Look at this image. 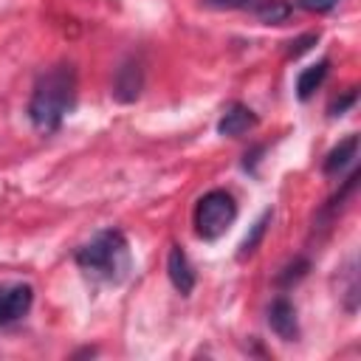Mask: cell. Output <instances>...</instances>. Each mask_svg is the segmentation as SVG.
Here are the masks:
<instances>
[{
    "instance_id": "obj_3",
    "label": "cell",
    "mask_w": 361,
    "mask_h": 361,
    "mask_svg": "<svg viewBox=\"0 0 361 361\" xmlns=\"http://www.w3.org/2000/svg\"><path fill=\"white\" fill-rule=\"evenodd\" d=\"M192 220H195V231H197L200 240H209L212 243V240L223 237L231 228V223L237 220V200H234V195L226 192V189L206 192L195 203Z\"/></svg>"
},
{
    "instance_id": "obj_12",
    "label": "cell",
    "mask_w": 361,
    "mask_h": 361,
    "mask_svg": "<svg viewBox=\"0 0 361 361\" xmlns=\"http://www.w3.org/2000/svg\"><path fill=\"white\" fill-rule=\"evenodd\" d=\"M268 223H271V212H262V217H259V220L251 226V234H245V240L240 243V257L251 254V251L259 245V240H262V234H265Z\"/></svg>"
},
{
    "instance_id": "obj_14",
    "label": "cell",
    "mask_w": 361,
    "mask_h": 361,
    "mask_svg": "<svg viewBox=\"0 0 361 361\" xmlns=\"http://www.w3.org/2000/svg\"><path fill=\"white\" fill-rule=\"evenodd\" d=\"M316 39H319V31H310V34H305V37H299V39H293L290 42V48H288V56H299V54H305L310 45H316Z\"/></svg>"
},
{
    "instance_id": "obj_11",
    "label": "cell",
    "mask_w": 361,
    "mask_h": 361,
    "mask_svg": "<svg viewBox=\"0 0 361 361\" xmlns=\"http://www.w3.org/2000/svg\"><path fill=\"white\" fill-rule=\"evenodd\" d=\"M327 71H330V59H319L316 65L305 68L296 76V99L299 102H307L316 93V87H322V82L327 79Z\"/></svg>"
},
{
    "instance_id": "obj_10",
    "label": "cell",
    "mask_w": 361,
    "mask_h": 361,
    "mask_svg": "<svg viewBox=\"0 0 361 361\" xmlns=\"http://www.w3.org/2000/svg\"><path fill=\"white\" fill-rule=\"evenodd\" d=\"M358 158V135H347L344 141H338L322 161V172L324 175H338L341 169H347L353 161Z\"/></svg>"
},
{
    "instance_id": "obj_16",
    "label": "cell",
    "mask_w": 361,
    "mask_h": 361,
    "mask_svg": "<svg viewBox=\"0 0 361 361\" xmlns=\"http://www.w3.org/2000/svg\"><path fill=\"white\" fill-rule=\"evenodd\" d=\"M299 3V8H305V11H330V8H336V3L338 0H296Z\"/></svg>"
},
{
    "instance_id": "obj_1",
    "label": "cell",
    "mask_w": 361,
    "mask_h": 361,
    "mask_svg": "<svg viewBox=\"0 0 361 361\" xmlns=\"http://www.w3.org/2000/svg\"><path fill=\"white\" fill-rule=\"evenodd\" d=\"M76 104V71L73 65H56L34 82L28 99V118L39 133H56L65 116Z\"/></svg>"
},
{
    "instance_id": "obj_7",
    "label": "cell",
    "mask_w": 361,
    "mask_h": 361,
    "mask_svg": "<svg viewBox=\"0 0 361 361\" xmlns=\"http://www.w3.org/2000/svg\"><path fill=\"white\" fill-rule=\"evenodd\" d=\"M268 327L282 338V341H296L299 338V319H296V305L288 296H276L268 305Z\"/></svg>"
},
{
    "instance_id": "obj_8",
    "label": "cell",
    "mask_w": 361,
    "mask_h": 361,
    "mask_svg": "<svg viewBox=\"0 0 361 361\" xmlns=\"http://www.w3.org/2000/svg\"><path fill=\"white\" fill-rule=\"evenodd\" d=\"M251 127H257V113L248 104H243V102H231L223 110V116L217 118V133L223 138H240Z\"/></svg>"
},
{
    "instance_id": "obj_15",
    "label": "cell",
    "mask_w": 361,
    "mask_h": 361,
    "mask_svg": "<svg viewBox=\"0 0 361 361\" xmlns=\"http://www.w3.org/2000/svg\"><path fill=\"white\" fill-rule=\"evenodd\" d=\"M355 99H358V93H355V87L353 90H347V96H341V99H336L333 104H330V116L336 118V116H341L350 104H355Z\"/></svg>"
},
{
    "instance_id": "obj_2",
    "label": "cell",
    "mask_w": 361,
    "mask_h": 361,
    "mask_svg": "<svg viewBox=\"0 0 361 361\" xmlns=\"http://www.w3.org/2000/svg\"><path fill=\"white\" fill-rule=\"evenodd\" d=\"M73 259L85 274L116 285L130 271V245L118 228H102L93 240L76 248Z\"/></svg>"
},
{
    "instance_id": "obj_4",
    "label": "cell",
    "mask_w": 361,
    "mask_h": 361,
    "mask_svg": "<svg viewBox=\"0 0 361 361\" xmlns=\"http://www.w3.org/2000/svg\"><path fill=\"white\" fill-rule=\"evenodd\" d=\"M206 6L214 8H243L251 11L265 25H279L293 14V6L288 0H206Z\"/></svg>"
},
{
    "instance_id": "obj_6",
    "label": "cell",
    "mask_w": 361,
    "mask_h": 361,
    "mask_svg": "<svg viewBox=\"0 0 361 361\" xmlns=\"http://www.w3.org/2000/svg\"><path fill=\"white\" fill-rule=\"evenodd\" d=\"M144 90V68H141V59L130 56L121 62V68L116 71V79H113V96L116 102L121 104H130L141 96Z\"/></svg>"
},
{
    "instance_id": "obj_13",
    "label": "cell",
    "mask_w": 361,
    "mask_h": 361,
    "mask_svg": "<svg viewBox=\"0 0 361 361\" xmlns=\"http://www.w3.org/2000/svg\"><path fill=\"white\" fill-rule=\"evenodd\" d=\"M307 268H310L307 259H293V265H285V268H282V274L276 276V282H279V285H293V282H299V279L307 274Z\"/></svg>"
},
{
    "instance_id": "obj_5",
    "label": "cell",
    "mask_w": 361,
    "mask_h": 361,
    "mask_svg": "<svg viewBox=\"0 0 361 361\" xmlns=\"http://www.w3.org/2000/svg\"><path fill=\"white\" fill-rule=\"evenodd\" d=\"M34 305V288L28 282L0 285V324L20 322Z\"/></svg>"
},
{
    "instance_id": "obj_9",
    "label": "cell",
    "mask_w": 361,
    "mask_h": 361,
    "mask_svg": "<svg viewBox=\"0 0 361 361\" xmlns=\"http://www.w3.org/2000/svg\"><path fill=\"white\" fill-rule=\"evenodd\" d=\"M166 274H169V282L175 285V290L180 296H189L195 290V282H197V274H195V265L189 262L186 251L180 245H172L169 248V257H166Z\"/></svg>"
}]
</instances>
